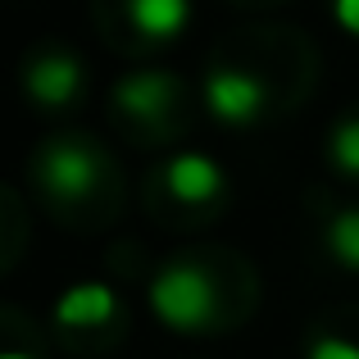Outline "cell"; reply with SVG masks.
<instances>
[{"label":"cell","mask_w":359,"mask_h":359,"mask_svg":"<svg viewBox=\"0 0 359 359\" xmlns=\"http://www.w3.org/2000/svg\"><path fill=\"white\" fill-rule=\"evenodd\" d=\"M150 309L168 332H210L219 318V287L196 259H173L150 278Z\"/></svg>","instance_id":"obj_1"},{"label":"cell","mask_w":359,"mask_h":359,"mask_svg":"<svg viewBox=\"0 0 359 359\" xmlns=\"http://www.w3.org/2000/svg\"><path fill=\"white\" fill-rule=\"evenodd\" d=\"M100 173H105V164H100L96 146H91V141H78V137L50 141V146L41 150V159H36V177H41L46 196H55V201H64V205L87 201L100 187Z\"/></svg>","instance_id":"obj_2"},{"label":"cell","mask_w":359,"mask_h":359,"mask_svg":"<svg viewBox=\"0 0 359 359\" xmlns=\"http://www.w3.org/2000/svg\"><path fill=\"white\" fill-rule=\"evenodd\" d=\"M269 105V87L264 78L245 69H232V64H219V69L205 73V109H210L214 123L223 128H250L255 118Z\"/></svg>","instance_id":"obj_3"},{"label":"cell","mask_w":359,"mask_h":359,"mask_svg":"<svg viewBox=\"0 0 359 359\" xmlns=\"http://www.w3.org/2000/svg\"><path fill=\"white\" fill-rule=\"evenodd\" d=\"M177 91H182V82L168 69H137L114 87V105L132 123H159L177 105Z\"/></svg>","instance_id":"obj_4"},{"label":"cell","mask_w":359,"mask_h":359,"mask_svg":"<svg viewBox=\"0 0 359 359\" xmlns=\"http://www.w3.org/2000/svg\"><path fill=\"white\" fill-rule=\"evenodd\" d=\"M82 78H87L82 60H73L64 50H50V55H36L23 69V91H27V100H36L46 109H64L69 100H78Z\"/></svg>","instance_id":"obj_5"},{"label":"cell","mask_w":359,"mask_h":359,"mask_svg":"<svg viewBox=\"0 0 359 359\" xmlns=\"http://www.w3.org/2000/svg\"><path fill=\"white\" fill-rule=\"evenodd\" d=\"M164 187L173 201L182 205H210L223 196V168L214 164L210 155H196V150H187V155H173L164 164Z\"/></svg>","instance_id":"obj_6"},{"label":"cell","mask_w":359,"mask_h":359,"mask_svg":"<svg viewBox=\"0 0 359 359\" xmlns=\"http://www.w3.org/2000/svg\"><path fill=\"white\" fill-rule=\"evenodd\" d=\"M118 314V296L105 282H73L55 300V323L60 327H100Z\"/></svg>","instance_id":"obj_7"},{"label":"cell","mask_w":359,"mask_h":359,"mask_svg":"<svg viewBox=\"0 0 359 359\" xmlns=\"http://www.w3.org/2000/svg\"><path fill=\"white\" fill-rule=\"evenodd\" d=\"M128 23L146 41H173L191 23V0H128Z\"/></svg>","instance_id":"obj_8"},{"label":"cell","mask_w":359,"mask_h":359,"mask_svg":"<svg viewBox=\"0 0 359 359\" xmlns=\"http://www.w3.org/2000/svg\"><path fill=\"white\" fill-rule=\"evenodd\" d=\"M327 250L341 269L359 273V210H337L327 219Z\"/></svg>","instance_id":"obj_9"},{"label":"cell","mask_w":359,"mask_h":359,"mask_svg":"<svg viewBox=\"0 0 359 359\" xmlns=\"http://www.w3.org/2000/svg\"><path fill=\"white\" fill-rule=\"evenodd\" d=\"M327 159H332V168L341 177H355L359 182V114L341 118L332 128V137H327Z\"/></svg>","instance_id":"obj_10"},{"label":"cell","mask_w":359,"mask_h":359,"mask_svg":"<svg viewBox=\"0 0 359 359\" xmlns=\"http://www.w3.org/2000/svg\"><path fill=\"white\" fill-rule=\"evenodd\" d=\"M305 359H359V346L346 341V337H314Z\"/></svg>","instance_id":"obj_11"},{"label":"cell","mask_w":359,"mask_h":359,"mask_svg":"<svg viewBox=\"0 0 359 359\" xmlns=\"http://www.w3.org/2000/svg\"><path fill=\"white\" fill-rule=\"evenodd\" d=\"M332 18H337L341 32L359 36V0H332Z\"/></svg>","instance_id":"obj_12"},{"label":"cell","mask_w":359,"mask_h":359,"mask_svg":"<svg viewBox=\"0 0 359 359\" xmlns=\"http://www.w3.org/2000/svg\"><path fill=\"white\" fill-rule=\"evenodd\" d=\"M0 359H32V355H23V351H0Z\"/></svg>","instance_id":"obj_13"}]
</instances>
